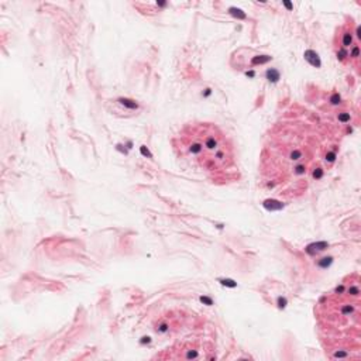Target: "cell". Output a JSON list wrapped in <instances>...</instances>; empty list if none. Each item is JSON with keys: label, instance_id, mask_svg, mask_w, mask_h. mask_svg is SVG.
<instances>
[{"label": "cell", "instance_id": "obj_1", "mask_svg": "<svg viewBox=\"0 0 361 361\" xmlns=\"http://www.w3.org/2000/svg\"><path fill=\"white\" fill-rule=\"evenodd\" d=\"M176 157L188 166L207 173L227 171L234 164L230 138L212 123H189L172 140Z\"/></svg>", "mask_w": 361, "mask_h": 361}]
</instances>
